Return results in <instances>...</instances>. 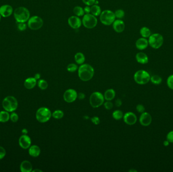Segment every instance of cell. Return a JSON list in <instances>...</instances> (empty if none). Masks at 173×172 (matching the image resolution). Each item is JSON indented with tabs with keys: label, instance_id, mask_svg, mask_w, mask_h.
<instances>
[{
	"label": "cell",
	"instance_id": "2",
	"mask_svg": "<svg viewBox=\"0 0 173 172\" xmlns=\"http://www.w3.org/2000/svg\"><path fill=\"white\" fill-rule=\"evenodd\" d=\"M30 15L29 10L24 7H18L14 11V17L17 23H25L30 19Z\"/></svg>",
	"mask_w": 173,
	"mask_h": 172
},
{
	"label": "cell",
	"instance_id": "39",
	"mask_svg": "<svg viewBox=\"0 0 173 172\" xmlns=\"http://www.w3.org/2000/svg\"><path fill=\"white\" fill-rule=\"evenodd\" d=\"M96 0H82V2L85 4L86 6H91L92 5L95 4Z\"/></svg>",
	"mask_w": 173,
	"mask_h": 172
},
{
	"label": "cell",
	"instance_id": "13",
	"mask_svg": "<svg viewBox=\"0 0 173 172\" xmlns=\"http://www.w3.org/2000/svg\"><path fill=\"white\" fill-rule=\"evenodd\" d=\"M139 121L142 126H148L152 122V117L148 113L144 112L141 115Z\"/></svg>",
	"mask_w": 173,
	"mask_h": 172
},
{
	"label": "cell",
	"instance_id": "9",
	"mask_svg": "<svg viewBox=\"0 0 173 172\" xmlns=\"http://www.w3.org/2000/svg\"><path fill=\"white\" fill-rule=\"evenodd\" d=\"M104 101V97L99 92L93 93L90 96V104L94 108H97L102 106Z\"/></svg>",
	"mask_w": 173,
	"mask_h": 172
},
{
	"label": "cell",
	"instance_id": "48",
	"mask_svg": "<svg viewBox=\"0 0 173 172\" xmlns=\"http://www.w3.org/2000/svg\"><path fill=\"white\" fill-rule=\"evenodd\" d=\"M40 77H41V75L39 73H37V74H36L34 75V78H35L36 80L39 79Z\"/></svg>",
	"mask_w": 173,
	"mask_h": 172
},
{
	"label": "cell",
	"instance_id": "3",
	"mask_svg": "<svg viewBox=\"0 0 173 172\" xmlns=\"http://www.w3.org/2000/svg\"><path fill=\"white\" fill-rule=\"evenodd\" d=\"M2 106L7 112H13L17 108L18 102L16 99L13 96H8L3 99Z\"/></svg>",
	"mask_w": 173,
	"mask_h": 172
},
{
	"label": "cell",
	"instance_id": "15",
	"mask_svg": "<svg viewBox=\"0 0 173 172\" xmlns=\"http://www.w3.org/2000/svg\"><path fill=\"white\" fill-rule=\"evenodd\" d=\"M124 120L127 125H134L137 122V118L135 114L132 112H128L124 116Z\"/></svg>",
	"mask_w": 173,
	"mask_h": 172
},
{
	"label": "cell",
	"instance_id": "46",
	"mask_svg": "<svg viewBox=\"0 0 173 172\" xmlns=\"http://www.w3.org/2000/svg\"><path fill=\"white\" fill-rule=\"evenodd\" d=\"M78 98L80 99V100L84 99L85 98V94L82 93H79L78 95Z\"/></svg>",
	"mask_w": 173,
	"mask_h": 172
},
{
	"label": "cell",
	"instance_id": "16",
	"mask_svg": "<svg viewBox=\"0 0 173 172\" xmlns=\"http://www.w3.org/2000/svg\"><path fill=\"white\" fill-rule=\"evenodd\" d=\"M13 12V8L10 5H4L0 7V15L4 18L10 16Z\"/></svg>",
	"mask_w": 173,
	"mask_h": 172
},
{
	"label": "cell",
	"instance_id": "25",
	"mask_svg": "<svg viewBox=\"0 0 173 172\" xmlns=\"http://www.w3.org/2000/svg\"><path fill=\"white\" fill-rule=\"evenodd\" d=\"M75 60L78 64L82 65L85 61V56L81 52H78L75 55Z\"/></svg>",
	"mask_w": 173,
	"mask_h": 172
},
{
	"label": "cell",
	"instance_id": "52",
	"mask_svg": "<svg viewBox=\"0 0 173 172\" xmlns=\"http://www.w3.org/2000/svg\"><path fill=\"white\" fill-rule=\"evenodd\" d=\"M1 15H0V21H1Z\"/></svg>",
	"mask_w": 173,
	"mask_h": 172
},
{
	"label": "cell",
	"instance_id": "19",
	"mask_svg": "<svg viewBox=\"0 0 173 172\" xmlns=\"http://www.w3.org/2000/svg\"><path fill=\"white\" fill-rule=\"evenodd\" d=\"M136 59L138 63L141 64H146L148 63L149 61L148 57L145 53L143 52L138 53L136 55Z\"/></svg>",
	"mask_w": 173,
	"mask_h": 172
},
{
	"label": "cell",
	"instance_id": "32",
	"mask_svg": "<svg viewBox=\"0 0 173 172\" xmlns=\"http://www.w3.org/2000/svg\"><path fill=\"white\" fill-rule=\"evenodd\" d=\"M114 14L116 17L118 18V19H121L124 17L125 13L124 11L122 9H118L115 11Z\"/></svg>",
	"mask_w": 173,
	"mask_h": 172
},
{
	"label": "cell",
	"instance_id": "11",
	"mask_svg": "<svg viewBox=\"0 0 173 172\" xmlns=\"http://www.w3.org/2000/svg\"><path fill=\"white\" fill-rule=\"evenodd\" d=\"M78 98V93L75 90L69 89L64 93L63 98L66 102L71 103L75 101Z\"/></svg>",
	"mask_w": 173,
	"mask_h": 172
},
{
	"label": "cell",
	"instance_id": "22",
	"mask_svg": "<svg viewBox=\"0 0 173 172\" xmlns=\"http://www.w3.org/2000/svg\"><path fill=\"white\" fill-rule=\"evenodd\" d=\"M41 153V149L39 146L34 145L30 147L29 148V154L33 157H38Z\"/></svg>",
	"mask_w": 173,
	"mask_h": 172
},
{
	"label": "cell",
	"instance_id": "42",
	"mask_svg": "<svg viewBox=\"0 0 173 172\" xmlns=\"http://www.w3.org/2000/svg\"><path fill=\"white\" fill-rule=\"evenodd\" d=\"M6 150L4 149V148H3L2 146H0V159H3L5 157L6 155Z\"/></svg>",
	"mask_w": 173,
	"mask_h": 172
},
{
	"label": "cell",
	"instance_id": "21",
	"mask_svg": "<svg viewBox=\"0 0 173 172\" xmlns=\"http://www.w3.org/2000/svg\"><path fill=\"white\" fill-rule=\"evenodd\" d=\"M37 84V80L33 77H30L26 79L25 81L24 85L28 89H33Z\"/></svg>",
	"mask_w": 173,
	"mask_h": 172
},
{
	"label": "cell",
	"instance_id": "20",
	"mask_svg": "<svg viewBox=\"0 0 173 172\" xmlns=\"http://www.w3.org/2000/svg\"><path fill=\"white\" fill-rule=\"evenodd\" d=\"M20 168L22 172H31L32 171L33 166L29 161H24L21 162Z\"/></svg>",
	"mask_w": 173,
	"mask_h": 172
},
{
	"label": "cell",
	"instance_id": "31",
	"mask_svg": "<svg viewBox=\"0 0 173 172\" xmlns=\"http://www.w3.org/2000/svg\"><path fill=\"white\" fill-rule=\"evenodd\" d=\"M52 116L53 118L56 119H60L63 117L64 113L62 110H56L54 111Z\"/></svg>",
	"mask_w": 173,
	"mask_h": 172
},
{
	"label": "cell",
	"instance_id": "10",
	"mask_svg": "<svg viewBox=\"0 0 173 172\" xmlns=\"http://www.w3.org/2000/svg\"><path fill=\"white\" fill-rule=\"evenodd\" d=\"M44 21L42 18L38 16H33L28 21V27L33 30H37L42 27Z\"/></svg>",
	"mask_w": 173,
	"mask_h": 172
},
{
	"label": "cell",
	"instance_id": "37",
	"mask_svg": "<svg viewBox=\"0 0 173 172\" xmlns=\"http://www.w3.org/2000/svg\"><path fill=\"white\" fill-rule=\"evenodd\" d=\"M136 110H137V112L139 113H143L145 112V109L143 105H142L141 104H138L137 107H136Z\"/></svg>",
	"mask_w": 173,
	"mask_h": 172
},
{
	"label": "cell",
	"instance_id": "49",
	"mask_svg": "<svg viewBox=\"0 0 173 172\" xmlns=\"http://www.w3.org/2000/svg\"><path fill=\"white\" fill-rule=\"evenodd\" d=\"M28 131L26 130V129H23L22 131V132L23 134H26L28 133Z\"/></svg>",
	"mask_w": 173,
	"mask_h": 172
},
{
	"label": "cell",
	"instance_id": "34",
	"mask_svg": "<svg viewBox=\"0 0 173 172\" xmlns=\"http://www.w3.org/2000/svg\"><path fill=\"white\" fill-rule=\"evenodd\" d=\"M78 69V67L74 63L69 64L67 67V70L69 72H74Z\"/></svg>",
	"mask_w": 173,
	"mask_h": 172
},
{
	"label": "cell",
	"instance_id": "24",
	"mask_svg": "<svg viewBox=\"0 0 173 172\" xmlns=\"http://www.w3.org/2000/svg\"><path fill=\"white\" fill-rule=\"evenodd\" d=\"M101 9L100 7L97 4H94L91 7V14L95 16H98L101 13Z\"/></svg>",
	"mask_w": 173,
	"mask_h": 172
},
{
	"label": "cell",
	"instance_id": "38",
	"mask_svg": "<svg viewBox=\"0 0 173 172\" xmlns=\"http://www.w3.org/2000/svg\"><path fill=\"white\" fill-rule=\"evenodd\" d=\"M18 115L15 113H12L10 116V119L13 122H16L18 121Z\"/></svg>",
	"mask_w": 173,
	"mask_h": 172
},
{
	"label": "cell",
	"instance_id": "41",
	"mask_svg": "<svg viewBox=\"0 0 173 172\" xmlns=\"http://www.w3.org/2000/svg\"><path fill=\"white\" fill-rule=\"evenodd\" d=\"M167 140L170 142V143H173V130L168 133Z\"/></svg>",
	"mask_w": 173,
	"mask_h": 172
},
{
	"label": "cell",
	"instance_id": "51",
	"mask_svg": "<svg viewBox=\"0 0 173 172\" xmlns=\"http://www.w3.org/2000/svg\"><path fill=\"white\" fill-rule=\"evenodd\" d=\"M129 172H137V171L135 170H134V169H131V170H130L129 171Z\"/></svg>",
	"mask_w": 173,
	"mask_h": 172
},
{
	"label": "cell",
	"instance_id": "26",
	"mask_svg": "<svg viewBox=\"0 0 173 172\" xmlns=\"http://www.w3.org/2000/svg\"><path fill=\"white\" fill-rule=\"evenodd\" d=\"M140 33L142 37L148 38L151 35V32L150 29L147 27H143L140 30Z\"/></svg>",
	"mask_w": 173,
	"mask_h": 172
},
{
	"label": "cell",
	"instance_id": "43",
	"mask_svg": "<svg viewBox=\"0 0 173 172\" xmlns=\"http://www.w3.org/2000/svg\"><path fill=\"white\" fill-rule=\"evenodd\" d=\"M92 122H93V123L95 125H98L100 123V119L98 117H93L91 118Z\"/></svg>",
	"mask_w": 173,
	"mask_h": 172
},
{
	"label": "cell",
	"instance_id": "36",
	"mask_svg": "<svg viewBox=\"0 0 173 172\" xmlns=\"http://www.w3.org/2000/svg\"><path fill=\"white\" fill-rule=\"evenodd\" d=\"M27 28V25L25 22H20L18 23L17 28L20 31H23L25 30Z\"/></svg>",
	"mask_w": 173,
	"mask_h": 172
},
{
	"label": "cell",
	"instance_id": "50",
	"mask_svg": "<svg viewBox=\"0 0 173 172\" xmlns=\"http://www.w3.org/2000/svg\"><path fill=\"white\" fill-rule=\"evenodd\" d=\"M33 172H42V171L40 170H39V169H36V170H34L33 171Z\"/></svg>",
	"mask_w": 173,
	"mask_h": 172
},
{
	"label": "cell",
	"instance_id": "29",
	"mask_svg": "<svg viewBox=\"0 0 173 172\" xmlns=\"http://www.w3.org/2000/svg\"><path fill=\"white\" fill-rule=\"evenodd\" d=\"M150 81L153 84L155 85H160L162 83V78L157 75H154L150 77Z\"/></svg>",
	"mask_w": 173,
	"mask_h": 172
},
{
	"label": "cell",
	"instance_id": "1",
	"mask_svg": "<svg viewBox=\"0 0 173 172\" xmlns=\"http://www.w3.org/2000/svg\"><path fill=\"white\" fill-rule=\"evenodd\" d=\"M94 74V69L93 67L89 64H83L78 68V77L82 81H89L93 78Z\"/></svg>",
	"mask_w": 173,
	"mask_h": 172
},
{
	"label": "cell",
	"instance_id": "40",
	"mask_svg": "<svg viewBox=\"0 0 173 172\" xmlns=\"http://www.w3.org/2000/svg\"><path fill=\"white\" fill-rule=\"evenodd\" d=\"M104 106L105 108L107 110H111L113 109V103L110 101H108L107 102H105Z\"/></svg>",
	"mask_w": 173,
	"mask_h": 172
},
{
	"label": "cell",
	"instance_id": "8",
	"mask_svg": "<svg viewBox=\"0 0 173 172\" xmlns=\"http://www.w3.org/2000/svg\"><path fill=\"white\" fill-rule=\"evenodd\" d=\"M82 21L84 26L88 29H93L97 26L98 23L96 17L91 13L84 15Z\"/></svg>",
	"mask_w": 173,
	"mask_h": 172
},
{
	"label": "cell",
	"instance_id": "30",
	"mask_svg": "<svg viewBox=\"0 0 173 172\" xmlns=\"http://www.w3.org/2000/svg\"><path fill=\"white\" fill-rule=\"evenodd\" d=\"M113 117L116 120H119L124 117L122 112L120 110H116L113 112Z\"/></svg>",
	"mask_w": 173,
	"mask_h": 172
},
{
	"label": "cell",
	"instance_id": "7",
	"mask_svg": "<svg viewBox=\"0 0 173 172\" xmlns=\"http://www.w3.org/2000/svg\"><path fill=\"white\" fill-rule=\"evenodd\" d=\"M52 116L51 111L46 107L40 108L36 113V118L39 122L45 123L50 119Z\"/></svg>",
	"mask_w": 173,
	"mask_h": 172
},
{
	"label": "cell",
	"instance_id": "6",
	"mask_svg": "<svg viewBox=\"0 0 173 172\" xmlns=\"http://www.w3.org/2000/svg\"><path fill=\"white\" fill-rule=\"evenodd\" d=\"M149 45L154 49H160L163 44V37L162 34L156 33L148 37Z\"/></svg>",
	"mask_w": 173,
	"mask_h": 172
},
{
	"label": "cell",
	"instance_id": "33",
	"mask_svg": "<svg viewBox=\"0 0 173 172\" xmlns=\"http://www.w3.org/2000/svg\"><path fill=\"white\" fill-rule=\"evenodd\" d=\"M38 86L40 89L45 90L47 88L48 85L47 82L45 80L40 79L38 81Z\"/></svg>",
	"mask_w": 173,
	"mask_h": 172
},
{
	"label": "cell",
	"instance_id": "4",
	"mask_svg": "<svg viewBox=\"0 0 173 172\" xmlns=\"http://www.w3.org/2000/svg\"><path fill=\"white\" fill-rule=\"evenodd\" d=\"M116 18V17L114 14V12L111 10H104L100 15V20L101 22L106 26H110L113 24Z\"/></svg>",
	"mask_w": 173,
	"mask_h": 172
},
{
	"label": "cell",
	"instance_id": "45",
	"mask_svg": "<svg viewBox=\"0 0 173 172\" xmlns=\"http://www.w3.org/2000/svg\"><path fill=\"white\" fill-rule=\"evenodd\" d=\"M115 105L117 107H119L122 105V102L120 99H117L115 101Z\"/></svg>",
	"mask_w": 173,
	"mask_h": 172
},
{
	"label": "cell",
	"instance_id": "12",
	"mask_svg": "<svg viewBox=\"0 0 173 172\" xmlns=\"http://www.w3.org/2000/svg\"><path fill=\"white\" fill-rule=\"evenodd\" d=\"M68 24L73 29H78L82 24V21L79 17L72 16L68 19Z\"/></svg>",
	"mask_w": 173,
	"mask_h": 172
},
{
	"label": "cell",
	"instance_id": "28",
	"mask_svg": "<svg viewBox=\"0 0 173 172\" xmlns=\"http://www.w3.org/2000/svg\"><path fill=\"white\" fill-rule=\"evenodd\" d=\"M73 12L75 16L78 17L83 16L85 14L84 9L81 6H75L73 9Z\"/></svg>",
	"mask_w": 173,
	"mask_h": 172
},
{
	"label": "cell",
	"instance_id": "5",
	"mask_svg": "<svg viewBox=\"0 0 173 172\" xmlns=\"http://www.w3.org/2000/svg\"><path fill=\"white\" fill-rule=\"evenodd\" d=\"M150 74L145 70H140L136 72L134 76V80L140 85H146L150 81Z\"/></svg>",
	"mask_w": 173,
	"mask_h": 172
},
{
	"label": "cell",
	"instance_id": "17",
	"mask_svg": "<svg viewBox=\"0 0 173 172\" xmlns=\"http://www.w3.org/2000/svg\"><path fill=\"white\" fill-rule=\"evenodd\" d=\"M113 29L117 33H122L125 29L124 22L121 19L115 20L113 23Z\"/></svg>",
	"mask_w": 173,
	"mask_h": 172
},
{
	"label": "cell",
	"instance_id": "23",
	"mask_svg": "<svg viewBox=\"0 0 173 172\" xmlns=\"http://www.w3.org/2000/svg\"><path fill=\"white\" fill-rule=\"evenodd\" d=\"M115 96H116V93L113 89H108L105 92L104 97V99H106V101H111V100L114 99Z\"/></svg>",
	"mask_w": 173,
	"mask_h": 172
},
{
	"label": "cell",
	"instance_id": "18",
	"mask_svg": "<svg viewBox=\"0 0 173 172\" xmlns=\"http://www.w3.org/2000/svg\"><path fill=\"white\" fill-rule=\"evenodd\" d=\"M148 41L146 38L144 37H141L136 42V47L139 50H145L148 47Z\"/></svg>",
	"mask_w": 173,
	"mask_h": 172
},
{
	"label": "cell",
	"instance_id": "44",
	"mask_svg": "<svg viewBox=\"0 0 173 172\" xmlns=\"http://www.w3.org/2000/svg\"><path fill=\"white\" fill-rule=\"evenodd\" d=\"M84 10L85 14L91 13V7L89 6H86L85 7Z\"/></svg>",
	"mask_w": 173,
	"mask_h": 172
},
{
	"label": "cell",
	"instance_id": "47",
	"mask_svg": "<svg viewBox=\"0 0 173 172\" xmlns=\"http://www.w3.org/2000/svg\"><path fill=\"white\" fill-rule=\"evenodd\" d=\"M163 145L165 146H168L169 145V144H170V142L167 140H165L163 141Z\"/></svg>",
	"mask_w": 173,
	"mask_h": 172
},
{
	"label": "cell",
	"instance_id": "35",
	"mask_svg": "<svg viewBox=\"0 0 173 172\" xmlns=\"http://www.w3.org/2000/svg\"><path fill=\"white\" fill-rule=\"evenodd\" d=\"M167 85L169 88L173 90V74L168 77L167 79Z\"/></svg>",
	"mask_w": 173,
	"mask_h": 172
},
{
	"label": "cell",
	"instance_id": "14",
	"mask_svg": "<svg viewBox=\"0 0 173 172\" xmlns=\"http://www.w3.org/2000/svg\"><path fill=\"white\" fill-rule=\"evenodd\" d=\"M31 139L26 134H23L19 139V144L23 149H28L31 145Z\"/></svg>",
	"mask_w": 173,
	"mask_h": 172
},
{
	"label": "cell",
	"instance_id": "27",
	"mask_svg": "<svg viewBox=\"0 0 173 172\" xmlns=\"http://www.w3.org/2000/svg\"><path fill=\"white\" fill-rule=\"evenodd\" d=\"M10 119L9 114L6 110H2L0 112V122L4 123L8 121Z\"/></svg>",
	"mask_w": 173,
	"mask_h": 172
}]
</instances>
